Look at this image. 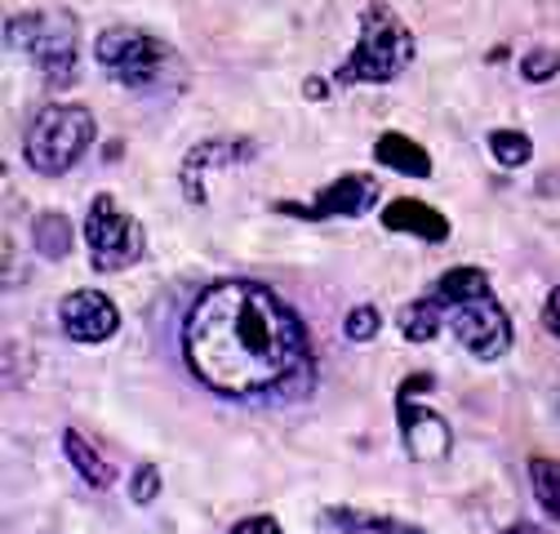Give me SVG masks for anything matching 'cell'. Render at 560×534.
<instances>
[{
    "instance_id": "14",
    "label": "cell",
    "mask_w": 560,
    "mask_h": 534,
    "mask_svg": "<svg viewBox=\"0 0 560 534\" xmlns=\"http://www.w3.org/2000/svg\"><path fill=\"white\" fill-rule=\"evenodd\" d=\"M374 161L387 165V170H396V174H409V178H428V174H432L428 148L413 143V139H405V134H396V129L383 134V139L374 143Z\"/></svg>"
},
{
    "instance_id": "24",
    "label": "cell",
    "mask_w": 560,
    "mask_h": 534,
    "mask_svg": "<svg viewBox=\"0 0 560 534\" xmlns=\"http://www.w3.org/2000/svg\"><path fill=\"white\" fill-rule=\"evenodd\" d=\"M542 325L556 334V339H560V286L547 294V307H542Z\"/></svg>"
},
{
    "instance_id": "1",
    "label": "cell",
    "mask_w": 560,
    "mask_h": 534,
    "mask_svg": "<svg viewBox=\"0 0 560 534\" xmlns=\"http://www.w3.org/2000/svg\"><path fill=\"white\" fill-rule=\"evenodd\" d=\"M187 370L219 396H271L294 387L307 365V325L258 281L209 286L183 316Z\"/></svg>"
},
{
    "instance_id": "17",
    "label": "cell",
    "mask_w": 560,
    "mask_h": 534,
    "mask_svg": "<svg viewBox=\"0 0 560 534\" xmlns=\"http://www.w3.org/2000/svg\"><path fill=\"white\" fill-rule=\"evenodd\" d=\"M441 329H445V316H441V303H436V294L413 299V303L400 312V334H405L409 344H432Z\"/></svg>"
},
{
    "instance_id": "15",
    "label": "cell",
    "mask_w": 560,
    "mask_h": 534,
    "mask_svg": "<svg viewBox=\"0 0 560 534\" xmlns=\"http://www.w3.org/2000/svg\"><path fill=\"white\" fill-rule=\"evenodd\" d=\"M62 450H67L72 467H77V473H81L94 490H107V486L116 481V467H112V463H107V458H103V454H98V450H94L77 428H67V432H62Z\"/></svg>"
},
{
    "instance_id": "8",
    "label": "cell",
    "mask_w": 560,
    "mask_h": 534,
    "mask_svg": "<svg viewBox=\"0 0 560 534\" xmlns=\"http://www.w3.org/2000/svg\"><path fill=\"white\" fill-rule=\"evenodd\" d=\"M378 200V183L370 174H342L334 183H325L316 191V200H280V214H299V219H361L365 210H374Z\"/></svg>"
},
{
    "instance_id": "16",
    "label": "cell",
    "mask_w": 560,
    "mask_h": 534,
    "mask_svg": "<svg viewBox=\"0 0 560 534\" xmlns=\"http://www.w3.org/2000/svg\"><path fill=\"white\" fill-rule=\"evenodd\" d=\"M32 245H36L40 258H67L72 254V223H67V214L40 210L32 219Z\"/></svg>"
},
{
    "instance_id": "21",
    "label": "cell",
    "mask_w": 560,
    "mask_h": 534,
    "mask_svg": "<svg viewBox=\"0 0 560 534\" xmlns=\"http://www.w3.org/2000/svg\"><path fill=\"white\" fill-rule=\"evenodd\" d=\"M560 72V54L556 49H529L525 58H521V77L529 81V85H542V81H551Z\"/></svg>"
},
{
    "instance_id": "7",
    "label": "cell",
    "mask_w": 560,
    "mask_h": 534,
    "mask_svg": "<svg viewBox=\"0 0 560 534\" xmlns=\"http://www.w3.org/2000/svg\"><path fill=\"white\" fill-rule=\"evenodd\" d=\"M85 245L98 272H125V267L143 258L148 236H143V223L116 206L112 191H98L85 210Z\"/></svg>"
},
{
    "instance_id": "13",
    "label": "cell",
    "mask_w": 560,
    "mask_h": 534,
    "mask_svg": "<svg viewBox=\"0 0 560 534\" xmlns=\"http://www.w3.org/2000/svg\"><path fill=\"white\" fill-rule=\"evenodd\" d=\"M320 521L334 525V530H347V534H428L423 525H413V521H405V516L361 512V508H325Z\"/></svg>"
},
{
    "instance_id": "3",
    "label": "cell",
    "mask_w": 560,
    "mask_h": 534,
    "mask_svg": "<svg viewBox=\"0 0 560 534\" xmlns=\"http://www.w3.org/2000/svg\"><path fill=\"white\" fill-rule=\"evenodd\" d=\"M413 49H418L413 32L400 23V14L392 5H383V0H374V5L361 10V40L334 72V85L338 90H347V85H387L413 62Z\"/></svg>"
},
{
    "instance_id": "5",
    "label": "cell",
    "mask_w": 560,
    "mask_h": 534,
    "mask_svg": "<svg viewBox=\"0 0 560 534\" xmlns=\"http://www.w3.org/2000/svg\"><path fill=\"white\" fill-rule=\"evenodd\" d=\"M94 58L98 67L125 90H161L174 72H178V58L165 40H156L152 32L143 27H107L98 40H94Z\"/></svg>"
},
{
    "instance_id": "9",
    "label": "cell",
    "mask_w": 560,
    "mask_h": 534,
    "mask_svg": "<svg viewBox=\"0 0 560 534\" xmlns=\"http://www.w3.org/2000/svg\"><path fill=\"white\" fill-rule=\"evenodd\" d=\"M396 423H400L405 454H409L413 463H436V458L450 454V441H454L450 423H445L432 406H418L409 379H405V387H400V396H396Z\"/></svg>"
},
{
    "instance_id": "22",
    "label": "cell",
    "mask_w": 560,
    "mask_h": 534,
    "mask_svg": "<svg viewBox=\"0 0 560 534\" xmlns=\"http://www.w3.org/2000/svg\"><path fill=\"white\" fill-rule=\"evenodd\" d=\"M156 495H161V467L156 463H138L133 481H129V499L133 503H152Z\"/></svg>"
},
{
    "instance_id": "20",
    "label": "cell",
    "mask_w": 560,
    "mask_h": 534,
    "mask_svg": "<svg viewBox=\"0 0 560 534\" xmlns=\"http://www.w3.org/2000/svg\"><path fill=\"white\" fill-rule=\"evenodd\" d=\"M378 325H383V316H378L374 303L352 307V312H347V321H342V329H347V339H352V344H370L378 334Z\"/></svg>"
},
{
    "instance_id": "6",
    "label": "cell",
    "mask_w": 560,
    "mask_h": 534,
    "mask_svg": "<svg viewBox=\"0 0 560 534\" xmlns=\"http://www.w3.org/2000/svg\"><path fill=\"white\" fill-rule=\"evenodd\" d=\"M10 40L32 58L45 85L67 90L77 81V19L72 14H14Z\"/></svg>"
},
{
    "instance_id": "12",
    "label": "cell",
    "mask_w": 560,
    "mask_h": 534,
    "mask_svg": "<svg viewBox=\"0 0 560 534\" xmlns=\"http://www.w3.org/2000/svg\"><path fill=\"white\" fill-rule=\"evenodd\" d=\"M241 156H254V143H228V139H214V143H200V148H191L187 152V161H183V191H187V200H205V191H200V170H214V165H236Z\"/></svg>"
},
{
    "instance_id": "4",
    "label": "cell",
    "mask_w": 560,
    "mask_h": 534,
    "mask_svg": "<svg viewBox=\"0 0 560 534\" xmlns=\"http://www.w3.org/2000/svg\"><path fill=\"white\" fill-rule=\"evenodd\" d=\"M98 139V125H94V112L81 107V103H49L32 116L27 134H23V161L54 178V174H67L77 170L81 156L94 148Z\"/></svg>"
},
{
    "instance_id": "10",
    "label": "cell",
    "mask_w": 560,
    "mask_h": 534,
    "mask_svg": "<svg viewBox=\"0 0 560 534\" xmlns=\"http://www.w3.org/2000/svg\"><path fill=\"white\" fill-rule=\"evenodd\" d=\"M58 325L72 344H107L120 329V312L107 294L98 290H77L58 303Z\"/></svg>"
},
{
    "instance_id": "23",
    "label": "cell",
    "mask_w": 560,
    "mask_h": 534,
    "mask_svg": "<svg viewBox=\"0 0 560 534\" xmlns=\"http://www.w3.org/2000/svg\"><path fill=\"white\" fill-rule=\"evenodd\" d=\"M232 534H285V530H280L276 516H245L232 525Z\"/></svg>"
},
{
    "instance_id": "11",
    "label": "cell",
    "mask_w": 560,
    "mask_h": 534,
    "mask_svg": "<svg viewBox=\"0 0 560 534\" xmlns=\"http://www.w3.org/2000/svg\"><path fill=\"white\" fill-rule=\"evenodd\" d=\"M383 228L387 232H400V236H418V241H450V219L432 206H423V200H392V206L383 210Z\"/></svg>"
},
{
    "instance_id": "19",
    "label": "cell",
    "mask_w": 560,
    "mask_h": 534,
    "mask_svg": "<svg viewBox=\"0 0 560 534\" xmlns=\"http://www.w3.org/2000/svg\"><path fill=\"white\" fill-rule=\"evenodd\" d=\"M489 156H494L503 170H521L534 156V143L521 129H489Z\"/></svg>"
},
{
    "instance_id": "2",
    "label": "cell",
    "mask_w": 560,
    "mask_h": 534,
    "mask_svg": "<svg viewBox=\"0 0 560 534\" xmlns=\"http://www.w3.org/2000/svg\"><path fill=\"white\" fill-rule=\"evenodd\" d=\"M436 303L445 325L454 329V339L480 357V361H499L512 348V321L503 312V303L489 290V277L480 267H450V272L436 281Z\"/></svg>"
},
{
    "instance_id": "18",
    "label": "cell",
    "mask_w": 560,
    "mask_h": 534,
    "mask_svg": "<svg viewBox=\"0 0 560 534\" xmlns=\"http://www.w3.org/2000/svg\"><path fill=\"white\" fill-rule=\"evenodd\" d=\"M529 481H534V499L538 508L560 525V458H529Z\"/></svg>"
}]
</instances>
